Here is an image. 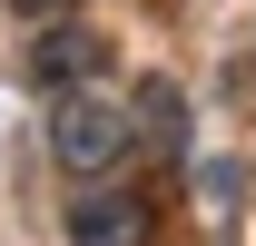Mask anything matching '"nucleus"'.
Here are the masks:
<instances>
[{
  "instance_id": "obj_1",
  "label": "nucleus",
  "mask_w": 256,
  "mask_h": 246,
  "mask_svg": "<svg viewBox=\"0 0 256 246\" xmlns=\"http://www.w3.org/2000/svg\"><path fill=\"white\" fill-rule=\"evenodd\" d=\"M50 158H60V178H118L128 158H138V98L108 89V79H69V89H50Z\"/></svg>"
},
{
  "instance_id": "obj_2",
  "label": "nucleus",
  "mask_w": 256,
  "mask_h": 246,
  "mask_svg": "<svg viewBox=\"0 0 256 246\" xmlns=\"http://www.w3.org/2000/svg\"><path fill=\"white\" fill-rule=\"evenodd\" d=\"M60 226H69L79 246H128V236H148V207H138V197H118L108 178H89V187H79V207H69Z\"/></svg>"
},
{
  "instance_id": "obj_3",
  "label": "nucleus",
  "mask_w": 256,
  "mask_h": 246,
  "mask_svg": "<svg viewBox=\"0 0 256 246\" xmlns=\"http://www.w3.org/2000/svg\"><path fill=\"white\" fill-rule=\"evenodd\" d=\"M89 69H108V40L98 30H79V20H50V30H40V50H30V79L40 89H69V79H89Z\"/></svg>"
},
{
  "instance_id": "obj_5",
  "label": "nucleus",
  "mask_w": 256,
  "mask_h": 246,
  "mask_svg": "<svg viewBox=\"0 0 256 246\" xmlns=\"http://www.w3.org/2000/svg\"><path fill=\"white\" fill-rule=\"evenodd\" d=\"M20 20H60V10H89V0H10Z\"/></svg>"
},
{
  "instance_id": "obj_4",
  "label": "nucleus",
  "mask_w": 256,
  "mask_h": 246,
  "mask_svg": "<svg viewBox=\"0 0 256 246\" xmlns=\"http://www.w3.org/2000/svg\"><path fill=\"white\" fill-rule=\"evenodd\" d=\"M138 148H158V158H178L188 148V98H178V79H138Z\"/></svg>"
}]
</instances>
